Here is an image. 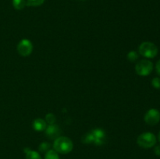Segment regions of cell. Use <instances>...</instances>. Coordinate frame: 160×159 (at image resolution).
<instances>
[{
  "label": "cell",
  "instance_id": "16",
  "mask_svg": "<svg viewBox=\"0 0 160 159\" xmlns=\"http://www.w3.org/2000/svg\"><path fill=\"white\" fill-rule=\"evenodd\" d=\"M138 59V54L135 51H131L128 54V59L131 62H135Z\"/></svg>",
  "mask_w": 160,
  "mask_h": 159
},
{
  "label": "cell",
  "instance_id": "1",
  "mask_svg": "<svg viewBox=\"0 0 160 159\" xmlns=\"http://www.w3.org/2000/svg\"><path fill=\"white\" fill-rule=\"evenodd\" d=\"M53 148L57 153L66 154L72 151L73 144L70 138L66 137H59L55 140L53 143Z\"/></svg>",
  "mask_w": 160,
  "mask_h": 159
},
{
  "label": "cell",
  "instance_id": "4",
  "mask_svg": "<svg viewBox=\"0 0 160 159\" xmlns=\"http://www.w3.org/2000/svg\"><path fill=\"white\" fill-rule=\"evenodd\" d=\"M153 70V63L148 59H142L136 63L135 71L139 76H146L152 73Z\"/></svg>",
  "mask_w": 160,
  "mask_h": 159
},
{
  "label": "cell",
  "instance_id": "11",
  "mask_svg": "<svg viewBox=\"0 0 160 159\" xmlns=\"http://www.w3.org/2000/svg\"><path fill=\"white\" fill-rule=\"evenodd\" d=\"M12 6L17 10H21L27 6V0H12Z\"/></svg>",
  "mask_w": 160,
  "mask_h": 159
},
{
  "label": "cell",
  "instance_id": "22",
  "mask_svg": "<svg viewBox=\"0 0 160 159\" xmlns=\"http://www.w3.org/2000/svg\"><path fill=\"white\" fill-rule=\"evenodd\" d=\"M81 1H84V0H81Z\"/></svg>",
  "mask_w": 160,
  "mask_h": 159
},
{
  "label": "cell",
  "instance_id": "14",
  "mask_svg": "<svg viewBox=\"0 0 160 159\" xmlns=\"http://www.w3.org/2000/svg\"><path fill=\"white\" fill-rule=\"evenodd\" d=\"M45 0H27L28 6H39L42 5Z\"/></svg>",
  "mask_w": 160,
  "mask_h": 159
},
{
  "label": "cell",
  "instance_id": "6",
  "mask_svg": "<svg viewBox=\"0 0 160 159\" xmlns=\"http://www.w3.org/2000/svg\"><path fill=\"white\" fill-rule=\"evenodd\" d=\"M145 121L150 126H155L160 121V112L158 109L151 108L145 113Z\"/></svg>",
  "mask_w": 160,
  "mask_h": 159
},
{
  "label": "cell",
  "instance_id": "10",
  "mask_svg": "<svg viewBox=\"0 0 160 159\" xmlns=\"http://www.w3.org/2000/svg\"><path fill=\"white\" fill-rule=\"evenodd\" d=\"M24 151L26 153V159H42V157L37 151H31L29 148H25Z\"/></svg>",
  "mask_w": 160,
  "mask_h": 159
},
{
  "label": "cell",
  "instance_id": "7",
  "mask_svg": "<svg viewBox=\"0 0 160 159\" xmlns=\"http://www.w3.org/2000/svg\"><path fill=\"white\" fill-rule=\"evenodd\" d=\"M91 132L94 137V144L97 145V146H101V145L104 144L106 142V132L102 129L97 128Z\"/></svg>",
  "mask_w": 160,
  "mask_h": 159
},
{
  "label": "cell",
  "instance_id": "3",
  "mask_svg": "<svg viewBox=\"0 0 160 159\" xmlns=\"http://www.w3.org/2000/svg\"><path fill=\"white\" fill-rule=\"evenodd\" d=\"M137 143L141 147L151 148L156 143V137L152 132H143L137 139Z\"/></svg>",
  "mask_w": 160,
  "mask_h": 159
},
{
  "label": "cell",
  "instance_id": "2",
  "mask_svg": "<svg viewBox=\"0 0 160 159\" xmlns=\"http://www.w3.org/2000/svg\"><path fill=\"white\" fill-rule=\"evenodd\" d=\"M140 55L148 59L155 58L158 54V48L155 44L150 41H145L140 45L138 48Z\"/></svg>",
  "mask_w": 160,
  "mask_h": 159
},
{
  "label": "cell",
  "instance_id": "20",
  "mask_svg": "<svg viewBox=\"0 0 160 159\" xmlns=\"http://www.w3.org/2000/svg\"><path fill=\"white\" fill-rule=\"evenodd\" d=\"M154 152L156 154V155L157 156H160V145H158L155 147L154 149Z\"/></svg>",
  "mask_w": 160,
  "mask_h": 159
},
{
  "label": "cell",
  "instance_id": "8",
  "mask_svg": "<svg viewBox=\"0 0 160 159\" xmlns=\"http://www.w3.org/2000/svg\"><path fill=\"white\" fill-rule=\"evenodd\" d=\"M45 134L49 139H56L60 135V129L56 124L49 125L45 129Z\"/></svg>",
  "mask_w": 160,
  "mask_h": 159
},
{
  "label": "cell",
  "instance_id": "15",
  "mask_svg": "<svg viewBox=\"0 0 160 159\" xmlns=\"http://www.w3.org/2000/svg\"><path fill=\"white\" fill-rule=\"evenodd\" d=\"M56 120V116L52 113H48L45 115V122H46V123H48L49 125L55 124Z\"/></svg>",
  "mask_w": 160,
  "mask_h": 159
},
{
  "label": "cell",
  "instance_id": "21",
  "mask_svg": "<svg viewBox=\"0 0 160 159\" xmlns=\"http://www.w3.org/2000/svg\"><path fill=\"white\" fill-rule=\"evenodd\" d=\"M158 140H159V141L160 142V131H159V134H158Z\"/></svg>",
  "mask_w": 160,
  "mask_h": 159
},
{
  "label": "cell",
  "instance_id": "13",
  "mask_svg": "<svg viewBox=\"0 0 160 159\" xmlns=\"http://www.w3.org/2000/svg\"><path fill=\"white\" fill-rule=\"evenodd\" d=\"M45 159H59V156L55 150H48L45 154Z\"/></svg>",
  "mask_w": 160,
  "mask_h": 159
},
{
  "label": "cell",
  "instance_id": "19",
  "mask_svg": "<svg viewBox=\"0 0 160 159\" xmlns=\"http://www.w3.org/2000/svg\"><path fill=\"white\" fill-rule=\"evenodd\" d=\"M156 73H157L158 75L160 76V59L156 62Z\"/></svg>",
  "mask_w": 160,
  "mask_h": 159
},
{
  "label": "cell",
  "instance_id": "17",
  "mask_svg": "<svg viewBox=\"0 0 160 159\" xmlns=\"http://www.w3.org/2000/svg\"><path fill=\"white\" fill-rule=\"evenodd\" d=\"M50 148V144L48 142H42V143H40L39 145L38 150L41 152H47V151L49 150Z\"/></svg>",
  "mask_w": 160,
  "mask_h": 159
},
{
  "label": "cell",
  "instance_id": "9",
  "mask_svg": "<svg viewBox=\"0 0 160 159\" xmlns=\"http://www.w3.org/2000/svg\"><path fill=\"white\" fill-rule=\"evenodd\" d=\"M47 127V123L45 120L42 119V118H36L34 121L33 122V128L35 131H38V132H42V131L45 130Z\"/></svg>",
  "mask_w": 160,
  "mask_h": 159
},
{
  "label": "cell",
  "instance_id": "12",
  "mask_svg": "<svg viewBox=\"0 0 160 159\" xmlns=\"http://www.w3.org/2000/svg\"><path fill=\"white\" fill-rule=\"evenodd\" d=\"M81 141L82 143H86V144H89V143H93L94 141V137L92 135V132H89L88 133H86L85 135H84L81 139Z\"/></svg>",
  "mask_w": 160,
  "mask_h": 159
},
{
  "label": "cell",
  "instance_id": "5",
  "mask_svg": "<svg viewBox=\"0 0 160 159\" xmlns=\"http://www.w3.org/2000/svg\"><path fill=\"white\" fill-rule=\"evenodd\" d=\"M33 51V45L28 39H22L17 45V51L21 56L30 55Z\"/></svg>",
  "mask_w": 160,
  "mask_h": 159
},
{
  "label": "cell",
  "instance_id": "18",
  "mask_svg": "<svg viewBox=\"0 0 160 159\" xmlns=\"http://www.w3.org/2000/svg\"><path fill=\"white\" fill-rule=\"evenodd\" d=\"M152 84L153 87L156 89H160V78L159 77H155L152 80Z\"/></svg>",
  "mask_w": 160,
  "mask_h": 159
}]
</instances>
